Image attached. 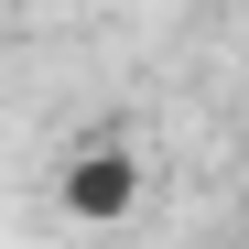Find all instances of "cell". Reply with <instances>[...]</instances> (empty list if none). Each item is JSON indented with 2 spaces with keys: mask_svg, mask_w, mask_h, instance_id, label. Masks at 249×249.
Returning a JSON list of instances; mask_svg holds the SVG:
<instances>
[{
  "mask_svg": "<svg viewBox=\"0 0 249 249\" xmlns=\"http://www.w3.org/2000/svg\"><path fill=\"white\" fill-rule=\"evenodd\" d=\"M44 11H65V0H44Z\"/></svg>",
  "mask_w": 249,
  "mask_h": 249,
  "instance_id": "7a4b0ae2",
  "label": "cell"
},
{
  "mask_svg": "<svg viewBox=\"0 0 249 249\" xmlns=\"http://www.w3.org/2000/svg\"><path fill=\"white\" fill-rule=\"evenodd\" d=\"M141 206H152V174H141L130 141L65 152V174H54V217H65V228H130Z\"/></svg>",
  "mask_w": 249,
  "mask_h": 249,
  "instance_id": "6da1fadb",
  "label": "cell"
}]
</instances>
